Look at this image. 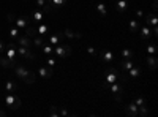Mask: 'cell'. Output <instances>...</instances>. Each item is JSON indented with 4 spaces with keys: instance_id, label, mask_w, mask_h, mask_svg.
<instances>
[{
    "instance_id": "d590c367",
    "label": "cell",
    "mask_w": 158,
    "mask_h": 117,
    "mask_svg": "<svg viewBox=\"0 0 158 117\" xmlns=\"http://www.w3.org/2000/svg\"><path fill=\"white\" fill-rule=\"evenodd\" d=\"M147 54L149 56H156V46L155 44H147Z\"/></svg>"
},
{
    "instance_id": "5b68a950",
    "label": "cell",
    "mask_w": 158,
    "mask_h": 117,
    "mask_svg": "<svg viewBox=\"0 0 158 117\" xmlns=\"http://www.w3.org/2000/svg\"><path fill=\"white\" fill-rule=\"evenodd\" d=\"M16 51H18V56H22L24 59L27 60H36V56L33 54L32 48H25V46H16Z\"/></svg>"
},
{
    "instance_id": "1f68e13d",
    "label": "cell",
    "mask_w": 158,
    "mask_h": 117,
    "mask_svg": "<svg viewBox=\"0 0 158 117\" xmlns=\"http://www.w3.org/2000/svg\"><path fill=\"white\" fill-rule=\"evenodd\" d=\"M95 8H97V11L100 13L101 16H106V15H108V8H106V5H104L103 2L97 3V6H95Z\"/></svg>"
},
{
    "instance_id": "7bdbcfd3",
    "label": "cell",
    "mask_w": 158,
    "mask_h": 117,
    "mask_svg": "<svg viewBox=\"0 0 158 117\" xmlns=\"http://www.w3.org/2000/svg\"><path fill=\"white\" fill-rule=\"evenodd\" d=\"M136 16H138V18H142V16H144V11L138 10V11H136Z\"/></svg>"
},
{
    "instance_id": "f546056e",
    "label": "cell",
    "mask_w": 158,
    "mask_h": 117,
    "mask_svg": "<svg viewBox=\"0 0 158 117\" xmlns=\"http://www.w3.org/2000/svg\"><path fill=\"white\" fill-rule=\"evenodd\" d=\"M139 22H138V19H133V21H130V32L131 33H136V32H139Z\"/></svg>"
},
{
    "instance_id": "836d02e7",
    "label": "cell",
    "mask_w": 158,
    "mask_h": 117,
    "mask_svg": "<svg viewBox=\"0 0 158 117\" xmlns=\"http://www.w3.org/2000/svg\"><path fill=\"white\" fill-rule=\"evenodd\" d=\"M24 82H25V84H33V82H36V74L30 71V73H29V76L24 79Z\"/></svg>"
},
{
    "instance_id": "e575fe53",
    "label": "cell",
    "mask_w": 158,
    "mask_h": 117,
    "mask_svg": "<svg viewBox=\"0 0 158 117\" xmlns=\"http://www.w3.org/2000/svg\"><path fill=\"white\" fill-rule=\"evenodd\" d=\"M133 103H135V105L139 108V106H146L147 105V101L146 100H144V98H141V97H136L135 100H133Z\"/></svg>"
},
{
    "instance_id": "cb8c5ba5",
    "label": "cell",
    "mask_w": 158,
    "mask_h": 117,
    "mask_svg": "<svg viewBox=\"0 0 158 117\" xmlns=\"http://www.w3.org/2000/svg\"><path fill=\"white\" fill-rule=\"evenodd\" d=\"M139 74H141V68L138 67V65H135L133 68L128 70V79H136Z\"/></svg>"
},
{
    "instance_id": "8d00e7d4",
    "label": "cell",
    "mask_w": 158,
    "mask_h": 117,
    "mask_svg": "<svg viewBox=\"0 0 158 117\" xmlns=\"http://www.w3.org/2000/svg\"><path fill=\"white\" fill-rule=\"evenodd\" d=\"M49 115H51V117H59V106H51Z\"/></svg>"
},
{
    "instance_id": "7c38bea8",
    "label": "cell",
    "mask_w": 158,
    "mask_h": 117,
    "mask_svg": "<svg viewBox=\"0 0 158 117\" xmlns=\"http://www.w3.org/2000/svg\"><path fill=\"white\" fill-rule=\"evenodd\" d=\"M123 112H125L127 117H136L138 115V106L135 105V103H130V105L125 106Z\"/></svg>"
},
{
    "instance_id": "b9f144b4",
    "label": "cell",
    "mask_w": 158,
    "mask_h": 117,
    "mask_svg": "<svg viewBox=\"0 0 158 117\" xmlns=\"http://www.w3.org/2000/svg\"><path fill=\"white\" fill-rule=\"evenodd\" d=\"M5 52V43L2 41V40H0V56H2Z\"/></svg>"
},
{
    "instance_id": "d6986e66",
    "label": "cell",
    "mask_w": 158,
    "mask_h": 117,
    "mask_svg": "<svg viewBox=\"0 0 158 117\" xmlns=\"http://www.w3.org/2000/svg\"><path fill=\"white\" fill-rule=\"evenodd\" d=\"M127 8H128L127 0H115V10H117V13L123 15V13L127 11Z\"/></svg>"
},
{
    "instance_id": "f1b7e54d",
    "label": "cell",
    "mask_w": 158,
    "mask_h": 117,
    "mask_svg": "<svg viewBox=\"0 0 158 117\" xmlns=\"http://www.w3.org/2000/svg\"><path fill=\"white\" fill-rule=\"evenodd\" d=\"M44 43H46V41H44V38H43V36H38V35H36V36L32 38V44H33L35 48H41Z\"/></svg>"
},
{
    "instance_id": "d4e9b609",
    "label": "cell",
    "mask_w": 158,
    "mask_h": 117,
    "mask_svg": "<svg viewBox=\"0 0 158 117\" xmlns=\"http://www.w3.org/2000/svg\"><path fill=\"white\" fill-rule=\"evenodd\" d=\"M19 35H21V30L16 27L15 24H13L11 27H10V38H11V41H16V38H18Z\"/></svg>"
},
{
    "instance_id": "4dcf8cb0",
    "label": "cell",
    "mask_w": 158,
    "mask_h": 117,
    "mask_svg": "<svg viewBox=\"0 0 158 117\" xmlns=\"http://www.w3.org/2000/svg\"><path fill=\"white\" fill-rule=\"evenodd\" d=\"M63 35H65V36H68V38H81V36H82L79 32H73L71 29H65Z\"/></svg>"
},
{
    "instance_id": "52a82bcc",
    "label": "cell",
    "mask_w": 158,
    "mask_h": 117,
    "mask_svg": "<svg viewBox=\"0 0 158 117\" xmlns=\"http://www.w3.org/2000/svg\"><path fill=\"white\" fill-rule=\"evenodd\" d=\"M18 56V51H16V43H8L5 44V57L15 60V57Z\"/></svg>"
},
{
    "instance_id": "4316f807",
    "label": "cell",
    "mask_w": 158,
    "mask_h": 117,
    "mask_svg": "<svg viewBox=\"0 0 158 117\" xmlns=\"http://www.w3.org/2000/svg\"><path fill=\"white\" fill-rule=\"evenodd\" d=\"M41 51H43L46 56H54V46L49 44V43H44V44L41 46Z\"/></svg>"
},
{
    "instance_id": "f35d334b",
    "label": "cell",
    "mask_w": 158,
    "mask_h": 117,
    "mask_svg": "<svg viewBox=\"0 0 158 117\" xmlns=\"http://www.w3.org/2000/svg\"><path fill=\"white\" fill-rule=\"evenodd\" d=\"M46 63H48V67H51V68H54L57 62H56V59H52V57H48V59H46Z\"/></svg>"
},
{
    "instance_id": "30bf717a",
    "label": "cell",
    "mask_w": 158,
    "mask_h": 117,
    "mask_svg": "<svg viewBox=\"0 0 158 117\" xmlns=\"http://www.w3.org/2000/svg\"><path fill=\"white\" fill-rule=\"evenodd\" d=\"M13 70H15V73H16V76L19 77V79H22V81H24V79H25V77H27V76H29V73H30V71H29L27 68H25V67H22V65H16V67H15V68H13Z\"/></svg>"
},
{
    "instance_id": "8fae6325",
    "label": "cell",
    "mask_w": 158,
    "mask_h": 117,
    "mask_svg": "<svg viewBox=\"0 0 158 117\" xmlns=\"http://www.w3.org/2000/svg\"><path fill=\"white\" fill-rule=\"evenodd\" d=\"M139 36L142 41H149V38L152 36V29L149 25H144V27H139Z\"/></svg>"
},
{
    "instance_id": "ee69618b",
    "label": "cell",
    "mask_w": 158,
    "mask_h": 117,
    "mask_svg": "<svg viewBox=\"0 0 158 117\" xmlns=\"http://www.w3.org/2000/svg\"><path fill=\"white\" fill-rule=\"evenodd\" d=\"M156 6H158V2H156V0H153V5H152V8H153V11L156 10Z\"/></svg>"
},
{
    "instance_id": "ffe728a7",
    "label": "cell",
    "mask_w": 158,
    "mask_h": 117,
    "mask_svg": "<svg viewBox=\"0 0 158 117\" xmlns=\"http://www.w3.org/2000/svg\"><path fill=\"white\" fill-rule=\"evenodd\" d=\"M98 57H100L103 62L109 63V62H112V59H114V54H112V51H104V52H98Z\"/></svg>"
},
{
    "instance_id": "7402d4cb",
    "label": "cell",
    "mask_w": 158,
    "mask_h": 117,
    "mask_svg": "<svg viewBox=\"0 0 158 117\" xmlns=\"http://www.w3.org/2000/svg\"><path fill=\"white\" fill-rule=\"evenodd\" d=\"M24 30H25V35H27L29 38H33V36L38 35V32H36V25H33V24H29Z\"/></svg>"
},
{
    "instance_id": "3957f363",
    "label": "cell",
    "mask_w": 158,
    "mask_h": 117,
    "mask_svg": "<svg viewBox=\"0 0 158 117\" xmlns=\"http://www.w3.org/2000/svg\"><path fill=\"white\" fill-rule=\"evenodd\" d=\"M104 90H111V94H114V98L117 101H122V92H123V86L117 84V82H112V84H104L103 86Z\"/></svg>"
},
{
    "instance_id": "e0dca14e",
    "label": "cell",
    "mask_w": 158,
    "mask_h": 117,
    "mask_svg": "<svg viewBox=\"0 0 158 117\" xmlns=\"http://www.w3.org/2000/svg\"><path fill=\"white\" fill-rule=\"evenodd\" d=\"M35 5H36L38 8H43V11H44V13H51V11H54V10H52V6L49 5L48 0H35Z\"/></svg>"
},
{
    "instance_id": "603a6c76",
    "label": "cell",
    "mask_w": 158,
    "mask_h": 117,
    "mask_svg": "<svg viewBox=\"0 0 158 117\" xmlns=\"http://www.w3.org/2000/svg\"><path fill=\"white\" fill-rule=\"evenodd\" d=\"M120 67H122L123 71H128L130 68L135 67V60H133V59H123L122 63H120Z\"/></svg>"
},
{
    "instance_id": "44dd1931",
    "label": "cell",
    "mask_w": 158,
    "mask_h": 117,
    "mask_svg": "<svg viewBox=\"0 0 158 117\" xmlns=\"http://www.w3.org/2000/svg\"><path fill=\"white\" fill-rule=\"evenodd\" d=\"M49 5L52 6V10H57V8H62L68 3V0H48Z\"/></svg>"
},
{
    "instance_id": "6da1fadb",
    "label": "cell",
    "mask_w": 158,
    "mask_h": 117,
    "mask_svg": "<svg viewBox=\"0 0 158 117\" xmlns=\"http://www.w3.org/2000/svg\"><path fill=\"white\" fill-rule=\"evenodd\" d=\"M5 105H6L11 111H18V109L21 108V105H22V100H21V97H18V95H15V94H8V95L5 97Z\"/></svg>"
},
{
    "instance_id": "9c48e42d",
    "label": "cell",
    "mask_w": 158,
    "mask_h": 117,
    "mask_svg": "<svg viewBox=\"0 0 158 117\" xmlns=\"http://www.w3.org/2000/svg\"><path fill=\"white\" fill-rule=\"evenodd\" d=\"M15 43L19 44V46H25V48H33L32 40H30L27 35H19V36L16 38V41H15Z\"/></svg>"
},
{
    "instance_id": "4fadbf2b",
    "label": "cell",
    "mask_w": 158,
    "mask_h": 117,
    "mask_svg": "<svg viewBox=\"0 0 158 117\" xmlns=\"http://www.w3.org/2000/svg\"><path fill=\"white\" fill-rule=\"evenodd\" d=\"M146 22H147V25H150V29H156V24H158V18H156V15L155 13H147L146 15Z\"/></svg>"
},
{
    "instance_id": "5bb4252c",
    "label": "cell",
    "mask_w": 158,
    "mask_h": 117,
    "mask_svg": "<svg viewBox=\"0 0 158 117\" xmlns=\"http://www.w3.org/2000/svg\"><path fill=\"white\" fill-rule=\"evenodd\" d=\"M62 40H63V33L57 32V33H54V35H51V36L48 38L46 43H49V44H52V46H56V44H60Z\"/></svg>"
},
{
    "instance_id": "83f0119b",
    "label": "cell",
    "mask_w": 158,
    "mask_h": 117,
    "mask_svg": "<svg viewBox=\"0 0 158 117\" xmlns=\"http://www.w3.org/2000/svg\"><path fill=\"white\" fill-rule=\"evenodd\" d=\"M147 65L150 70H155L158 67V60H156V56H149L147 57Z\"/></svg>"
},
{
    "instance_id": "9a60e30c",
    "label": "cell",
    "mask_w": 158,
    "mask_h": 117,
    "mask_svg": "<svg viewBox=\"0 0 158 117\" xmlns=\"http://www.w3.org/2000/svg\"><path fill=\"white\" fill-rule=\"evenodd\" d=\"M30 19H32V22H35V24H40L43 19H44V11H38V10H33L32 13H30Z\"/></svg>"
},
{
    "instance_id": "f6af8a7d",
    "label": "cell",
    "mask_w": 158,
    "mask_h": 117,
    "mask_svg": "<svg viewBox=\"0 0 158 117\" xmlns=\"http://www.w3.org/2000/svg\"><path fill=\"white\" fill-rule=\"evenodd\" d=\"M6 115V112L5 111H2V109H0V117H5Z\"/></svg>"
},
{
    "instance_id": "484cf974",
    "label": "cell",
    "mask_w": 158,
    "mask_h": 117,
    "mask_svg": "<svg viewBox=\"0 0 158 117\" xmlns=\"http://www.w3.org/2000/svg\"><path fill=\"white\" fill-rule=\"evenodd\" d=\"M36 25V32L38 35H46L49 32V25L48 24H35Z\"/></svg>"
},
{
    "instance_id": "60d3db41",
    "label": "cell",
    "mask_w": 158,
    "mask_h": 117,
    "mask_svg": "<svg viewBox=\"0 0 158 117\" xmlns=\"http://www.w3.org/2000/svg\"><path fill=\"white\" fill-rule=\"evenodd\" d=\"M59 115H74L73 112H68L67 109H62V108H59Z\"/></svg>"
},
{
    "instance_id": "7a4b0ae2",
    "label": "cell",
    "mask_w": 158,
    "mask_h": 117,
    "mask_svg": "<svg viewBox=\"0 0 158 117\" xmlns=\"http://www.w3.org/2000/svg\"><path fill=\"white\" fill-rule=\"evenodd\" d=\"M71 52H73V49H71V46L70 44H56L54 46V56H57V57H62V59H67V57H70L71 56Z\"/></svg>"
},
{
    "instance_id": "d6a6232c",
    "label": "cell",
    "mask_w": 158,
    "mask_h": 117,
    "mask_svg": "<svg viewBox=\"0 0 158 117\" xmlns=\"http://www.w3.org/2000/svg\"><path fill=\"white\" fill-rule=\"evenodd\" d=\"M122 56H123V59H135L136 52H135L133 49H123L122 51Z\"/></svg>"
},
{
    "instance_id": "74e56055",
    "label": "cell",
    "mask_w": 158,
    "mask_h": 117,
    "mask_svg": "<svg viewBox=\"0 0 158 117\" xmlns=\"http://www.w3.org/2000/svg\"><path fill=\"white\" fill-rule=\"evenodd\" d=\"M87 52H89L92 57H98V49L92 48V46H89V48H87Z\"/></svg>"
},
{
    "instance_id": "ba28073f",
    "label": "cell",
    "mask_w": 158,
    "mask_h": 117,
    "mask_svg": "<svg viewBox=\"0 0 158 117\" xmlns=\"http://www.w3.org/2000/svg\"><path fill=\"white\" fill-rule=\"evenodd\" d=\"M36 73L41 79H49V77L52 76V73H54V70H52L51 67H38Z\"/></svg>"
},
{
    "instance_id": "ac0fdd59",
    "label": "cell",
    "mask_w": 158,
    "mask_h": 117,
    "mask_svg": "<svg viewBox=\"0 0 158 117\" xmlns=\"http://www.w3.org/2000/svg\"><path fill=\"white\" fill-rule=\"evenodd\" d=\"M16 65L18 63L15 60H11L8 57H2V59H0V67H3V68H15Z\"/></svg>"
},
{
    "instance_id": "8992f818",
    "label": "cell",
    "mask_w": 158,
    "mask_h": 117,
    "mask_svg": "<svg viewBox=\"0 0 158 117\" xmlns=\"http://www.w3.org/2000/svg\"><path fill=\"white\" fill-rule=\"evenodd\" d=\"M29 24H32L30 16H19V18H16V21H15V25H16L19 30H24Z\"/></svg>"
},
{
    "instance_id": "ab89813d",
    "label": "cell",
    "mask_w": 158,
    "mask_h": 117,
    "mask_svg": "<svg viewBox=\"0 0 158 117\" xmlns=\"http://www.w3.org/2000/svg\"><path fill=\"white\" fill-rule=\"evenodd\" d=\"M6 21L13 25V24H15V21H16V16L13 15V13H8V15H6Z\"/></svg>"
},
{
    "instance_id": "2e32d148",
    "label": "cell",
    "mask_w": 158,
    "mask_h": 117,
    "mask_svg": "<svg viewBox=\"0 0 158 117\" xmlns=\"http://www.w3.org/2000/svg\"><path fill=\"white\" fill-rule=\"evenodd\" d=\"M18 89H19V86H18L16 81H11V79H10V81L5 82V90H6L8 94H16Z\"/></svg>"
},
{
    "instance_id": "277c9868",
    "label": "cell",
    "mask_w": 158,
    "mask_h": 117,
    "mask_svg": "<svg viewBox=\"0 0 158 117\" xmlns=\"http://www.w3.org/2000/svg\"><path fill=\"white\" fill-rule=\"evenodd\" d=\"M118 79H120V76H118V73H117V70H115V68L108 67L106 70H104V82H106V84L117 82Z\"/></svg>"
}]
</instances>
